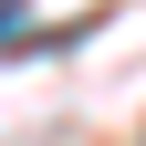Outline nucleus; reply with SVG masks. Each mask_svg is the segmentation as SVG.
<instances>
[{"label":"nucleus","instance_id":"obj_1","mask_svg":"<svg viewBox=\"0 0 146 146\" xmlns=\"http://www.w3.org/2000/svg\"><path fill=\"white\" fill-rule=\"evenodd\" d=\"M11 21H21V0H0V31H11Z\"/></svg>","mask_w":146,"mask_h":146}]
</instances>
